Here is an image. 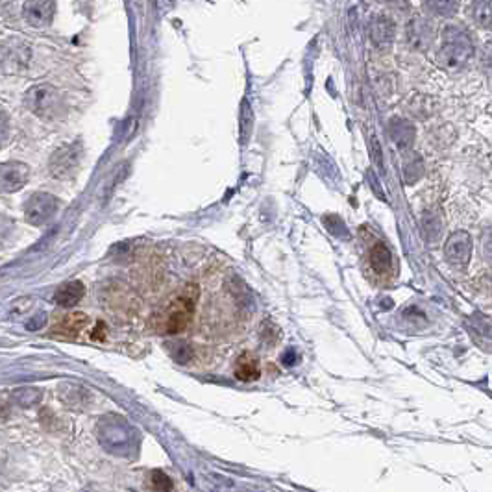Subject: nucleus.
<instances>
[{"mask_svg":"<svg viewBox=\"0 0 492 492\" xmlns=\"http://www.w3.org/2000/svg\"><path fill=\"white\" fill-rule=\"evenodd\" d=\"M24 104L32 113L41 119H60L65 111V102L61 93L51 83L32 86L24 95Z\"/></svg>","mask_w":492,"mask_h":492,"instance_id":"1","label":"nucleus"},{"mask_svg":"<svg viewBox=\"0 0 492 492\" xmlns=\"http://www.w3.org/2000/svg\"><path fill=\"white\" fill-rule=\"evenodd\" d=\"M196 298H198V287L189 285L183 289L182 294L174 298L169 309L165 311L161 317V332L163 333H180L187 324L191 322L193 313H195Z\"/></svg>","mask_w":492,"mask_h":492,"instance_id":"2","label":"nucleus"},{"mask_svg":"<svg viewBox=\"0 0 492 492\" xmlns=\"http://www.w3.org/2000/svg\"><path fill=\"white\" fill-rule=\"evenodd\" d=\"M472 52H474V45L461 28L451 26L444 30L441 52H439L441 63L446 65L448 68H459L470 60Z\"/></svg>","mask_w":492,"mask_h":492,"instance_id":"3","label":"nucleus"},{"mask_svg":"<svg viewBox=\"0 0 492 492\" xmlns=\"http://www.w3.org/2000/svg\"><path fill=\"white\" fill-rule=\"evenodd\" d=\"M32 60V48L21 37H9L0 43V68L6 74H21Z\"/></svg>","mask_w":492,"mask_h":492,"instance_id":"4","label":"nucleus"},{"mask_svg":"<svg viewBox=\"0 0 492 492\" xmlns=\"http://www.w3.org/2000/svg\"><path fill=\"white\" fill-rule=\"evenodd\" d=\"M82 143H68V145L61 146L51 155V161H48L51 174L58 180L71 178L82 163Z\"/></svg>","mask_w":492,"mask_h":492,"instance_id":"5","label":"nucleus"},{"mask_svg":"<svg viewBox=\"0 0 492 492\" xmlns=\"http://www.w3.org/2000/svg\"><path fill=\"white\" fill-rule=\"evenodd\" d=\"M60 210V200L51 193H36L30 196V200L26 202L24 207V217L34 226H41V224L48 222Z\"/></svg>","mask_w":492,"mask_h":492,"instance_id":"6","label":"nucleus"},{"mask_svg":"<svg viewBox=\"0 0 492 492\" xmlns=\"http://www.w3.org/2000/svg\"><path fill=\"white\" fill-rule=\"evenodd\" d=\"M30 178V169L26 163L9 161L0 165V193H15L23 189Z\"/></svg>","mask_w":492,"mask_h":492,"instance_id":"7","label":"nucleus"},{"mask_svg":"<svg viewBox=\"0 0 492 492\" xmlns=\"http://www.w3.org/2000/svg\"><path fill=\"white\" fill-rule=\"evenodd\" d=\"M444 252H446L450 263L457 265V267H465V265H468L470 255H472V237L466 232H456L446 241Z\"/></svg>","mask_w":492,"mask_h":492,"instance_id":"8","label":"nucleus"},{"mask_svg":"<svg viewBox=\"0 0 492 492\" xmlns=\"http://www.w3.org/2000/svg\"><path fill=\"white\" fill-rule=\"evenodd\" d=\"M56 4L54 2H46V0H37V2H26L23 6V15L28 24L36 28L48 26L54 19Z\"/></svg>","mask_w":492,"mask_h":492,"instance_id":"9","label":"nucleus"},{"mask_svg":"<svg viewBox=\"0 0 492 492\" xmlns=\"http://www.w3.org/2000/svg\"><path fill=\"white\" fill-rule=\"evenodd\" d=\"M87 322H89L87 314L74 311V313L65 314L63 319L56 324L54 329H52V335H60V337H65V339H74V337H78V333L86 328Z\"/></svg>","mask_w":492,"mask_h":492,"instance_id":"10","label":"nucleus"},{"mask_svg":"<svg viewBox=\"0 0 492 492\" xmlns=\"http://www.w3.org/2000/svg\"><path fill=\"white\" fill-rule=\"evenodd\" d=\"M83 294H86V287H83L82 282L73 280V282L63 283L54 294L56 304H60L61 307H74L78 302L82 300Z\"/></svg>","mask_w":492,"mask_h":492,"instance_id":"11","label":"nucleus"},{"mask_svg":"<svg viewBox=\"0 0 492 492\" xmlns=\"http://www.w3.org/2000/svg\"><path fill=\"white\" fill-rule=\"evenodd\" d=\"M370 267L376 270L378 276H387L392 267V254L385 242H376L370 250Z\"/></svg>","mask_w":492,"mask_h":492,"instance_id":"12","label":"nucleus"},{"mask_svg":"<svg viewBox=\"0 0 492 492\" xmlns=\"http://www.w3.org/2000/svg\"><path fill=\"white\" fill-rule=\"evenodd\" d=\"M235 376L241 381H254V379L260 378V361H257V357L250 352L241 354L237 363H235Z\"/></svg>","mask_w":492,"mask_h":492,"instance_id":"13","label":"nucleus"},{"mask_svg":"<svg viewBox=\"0 0 492 492\" xmlns=\"http://www.w3.org/2000/svg\"><path fill=\"white\" fill-rule=\"evenodd\" d=\"M394 37V23L387 17H379L372 24V41L378 46H389Z\"/></svg>","mask_w":492,"mask_h":492,"instance_id":"14","label":"nucleus"},{"mask_svg":"<svg viewBox=\"0 0 492 492\" xmlns=\"http://www.w3.org/2000/svg\"><path fill=\"white\" fill-rule=\"evenodd\" d=\"M389 132H391V137L400 148H409L413 139H415V128L411 126L409 123H406V121H392V124L389 126Z\"/></svg>","mask_w":492,"mask_h":492,"instance_id":"15","label":"nucleus"},{"mask_svg":"<svg viewBox=\"0 0 492 492\" xmlns=\"http://www.w3.org/2000/svg\"><path fill=\"white\" fill-rule=\"evenodd\" d=\"M14 400L21 407H32L41 400V391L36 387H23L14 392Z\"/></svg>","mask_w":492,"mask_h":492,"instance_id":"16","label":"nucleus"},{"mask_svg":"<svg viewBox=\"0 0 492 492\" xmlns=\"http://www.w3.org/2000/svg\"><path fill=\"white\" fill-rule=\"evenodd\" d=\"M15 232V222L14 219H9L6 215H0V248H4L11 237H14Z\"/></svg>","mask_w":492,"mask_h":492,"instance_id":"17","label":"nucleus"},{"mask_svg":"<svg viewBox=\"0 0 492 492\" xmlns=\"http://www.w3.org/2000/svg\"><path fill=\"white\" fill-rule=\"evenodd\" d=\"M491 9H492L491 2H479V4H474L476 21H478L479 26L487 28V30L491 28V19H492Z\"/></svg>","mask_w":492,"mask_h":492,"instance_id":"18","label":"nucleus"},{"mask_svg":"<svg viewBox=\"0 0 492 492\" xmlns=\"http://www.w3.org/2000/svg\"><path fill=\"white\" fill-rule=\"evenodd\" d=\"M150 485L154 491L158 492H169L173 488V481L169 479V476H165L161 470H154L150 474Z\"/></svg>","mask_w":492,"mask_h":492,"instance_id":"19","label":"nucleus"},{"mask_svg":"<svg viewBox=\"0 0 492 492\" xmlns=\"http://www.w3.org/2000/svg\"><path fill=\"white\" fill-rule=\"evenodd\" d=\"M241 135H245V141L246 137L250 135V126H252V110L248 108V104L246 102H242V108H241Z\"/></svg>","mask_w":492,"mask_h":492,"instance_id":"20","label":"nucleus"},{"mask_svg":"<svg viewBox=\"0 0 492 492\" xmlns=\"http://www.w3.org/2000/svg\"><path fill=\"white\" fill-rule=\"evenodd\" d=\"M429 8L433 9V11H437V14H441L442 17H448V15L456 9V4H448V2H435V4H429Z\"/></svg>","mask_w":492,"mask_h":492,"instance_id":"21","label":"nucleus"},{"mask_svg":"<svg viewBox=\"0 0 492 492\" xmlns=\"http://www.w3.org/2000/svg\"><path fill=\"white\" fill-rule=\"evenodd\" d=\"M45 322H46V314L39 311V313H37L36 317H34V319L28 320L26 328L28 329H39V328H41V326H45Z\"/></svg>","mask_w":492,"mask_h":492,"instance_id":"22","label":"nucleus"},{"mask_svg":"<svg viewBox=\"0 0 492 492\" xmlns=\"http://www.w3.org/2000/svg\"><path fill=\"white\" fill-rule=\"evenodd\" d=\"M6 137H8V117L0 113V146L6 141Z\"/></svg>","mask_w":492,"mask_h":492,"instance_id":"23","label":"nucleus"},{"mask_svg":"<svg viewBox=\"0 0 492 492\" xmlns=\"http://www.w3.org/2000/svg\"><path fill=\"white\" fill-rule=\"evenodd\" d=\"M93 339H98V341H104V324H98V332L93 333Z\"/></svg>","mask_w":492,"mask_h":492,"instance_id":"24","label":"nucleus"}]
</instances>
